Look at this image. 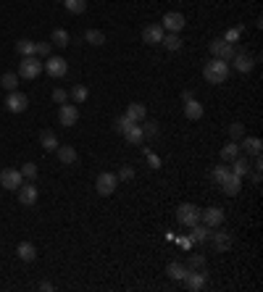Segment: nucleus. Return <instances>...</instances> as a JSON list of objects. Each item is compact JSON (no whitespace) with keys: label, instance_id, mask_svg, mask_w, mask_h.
Masks as SVG:
<instances>
[{"label":"nucleus","instance_id":"obj_1","mask_svg":"<svg viewBox=\"0 0 263 292\" xmlns=\"http://www.w3.org/2000/svg\"><path fill=\"white\" fill-rule=\"evenodd\" d=\"M203 77H205V82H211V84H224L227 77H229V63L221 61V58H211V61L205 63V69H203Z\"/></svg>","mask_w":263,"mask_h":292},{"label":"nucleus","instance_id":"obj_2","mask_svg":"<svg viewBox=\"0 0 263 292\" xmlns=\"http://www.w3.org/2000/svg\"><path fill=\"white\" fill-rule=\"evenodd\" d=\"M208 50H211V56H213V58H221V61H227V63H229V61L234 58V53H237V45L227 42L224 37H216V40H211Z\"/></svg>","mask_w":263,"mask_h":292},{"label":"nucleus","instance_id":"obj_3","mask_svg":"<svg viewBox=\"0 0 263 292\" xmlns=\"http://www.w3.org/2000/svg\"><path fill=\"white\" fill-rule=\"evenodd\" d=\"M42 74V63L37 56H24L18 63V77L21 79H37Z\"/></svg>","mask_w":263,"mask_h":292},{"label":"nucleus","instance_id":"obj_4","mask_svg":"<svg viewBox=\"0 0 263 292\" xmlns=\"http://www.w3.org/2000/svg\"><path fill=\"white\" fill-rule=\"evenodd\" d=\"M177 221L182 224V227H195V224L200 221V208L192 206V203H182L177 208Z\"/></svg>","mask_w":263,"mask_h":292},{"label":"nucleus","instance_id":"obj_5","mask_svg":"<svg viewBox=\"0 0 263 292\" xmlns=\"http://www.w3.org/2000/svg\"><path fill=\"white\" fill-rule=\"evenodd\" d=\"M42 71H48L50 77H66L69 74V61L61 58V56H48V61L42 63Z\"/></svg>","mask_w":263,"mask_h":292},{"label":"nucleus","instance_id":"obj_6","mask_svg":"<svg viewBox=\"0 0 263 292\" xmlns=\"http://www.w3.org/2000/svg\"><path fill=\"white\" fill-rule=\"evenodd\" d=\"M95 187H98V192H100L103 197L114 195V192H116V187H119V176H116V174H111V171H103V174L95 179Z\"/></svg>","mask_w":263,"mask_h":292},{"label":"nucleus","instance_id":"obj_7","mask_svg":"<svg viewBox=\"0 0 263 292\" xmlns=\"http://www.w3.org/2000/svg\"><path fill=\"white\" fill-rule=\"evenodd\" d=\"M184 13H179V11H168V13H163V32H174V34H179L182 29H184Z\"/></svg>","mask_w":263,"mask_h":292},{"label":"nucleus","instance_id":"obj_8","mask_svg":"<svg viewBox=\"0 0 263 292\" xmlns=\"http://www.w3.org/2000/svg\"><path fill=\"white\" fill-rule=\"evenodd\" d=\"M0 185H3L6 190L16 192L21 185H24V176H21L18 169H3V171H0Z\"/></svg>","mask_w":263,"mask_h":292},{"label":"nucleus","instance_id":"obj_9","mask_svg":"<svg viewBox=\"0 0 263 292\" xmlns=\"http://www.w3.org/2000/svg\"><path fill=\"white\" fill-rule=\"evenodd\" d=\"M27 105H29V98H27L24 93H18V89L8 93V98H6V108L11 111V114H24Z\"/></svg>","mask_w":263,"mask_h":292},{"label":"nucleus","instance_id":"obj_10","mask_svg":"<svg viewBox=\"0 0 263 292\" xmlns=\"http://www.w3.org/2000/svg\"><path fill=\"white\" fill-rule=\"evenodd\" d=\"M77 121H79V108L69 105V103H61V108H58V124L61 126H74Z\"/></svg>","mask_w":263,"mask_h":292},{"label":"nucleus","instance_id":"obj_11","mask_svg":"<svg viewBox=\"0 0 263 292\" xmlns=\"http://www.w3.org/2000/svg\"><path fill=\"white\" fill-rule=\"evenodd\" d=\"M224 218H227V213H224V208H218V206L200 211V221L205 224V227H221Z\"/></svg>","mask_w":263,"mask_h":292},{"label":"nucleus","instance_id":"obj_12","mask_svg":"<svg viewBox=\"0 0 263 292\" xmlns=\"http://www.w3.org/2000/svg\"><path fill=\"white\" fill-rule=\"evenodd\" d=\"M229 63L234 66L239 74H250L253 66H255V58H253L250 53H245V50H239V53H234V58H232Z\"/></svg>","mask_w":263,"mask_h":292},{"label":"nucleus","instance_id":"obj_13","mask_svg":"<svg viewBox=\"0 0 263 292\" xmlns=\"http://www.w3.org/2000/svg\"><path fill=\"white\" fill-rule=\"evenodd\" d=\"M16 197H18L21 206H34V203H37V187H34L32 182L21 185V187L16 190Z\"/></svg>","mask_w":263,"mask_h":292},{"label":"nucleus","instance_id":"obj_14","mask_svg":"<svg viewBox=\"0 0 263 292\" xmlns=\"http://www.w3.org/2000/svg\"><path fill=\"white\" fill-rule=\"evenodd\" d=\"M218 187H221V190H224V195H229V197H234V195H237L239 190H242V176H237V174H232V171H229V174L224 176V182H221V185H218Z\"/></svg>","mask_w":263,"mask_h":292},{"label":"nucleus","instance_id":"obj_15","mask_svg":"<svg viewBox=\"0 0 263 292\" xmlns=\"http://www.w3.org/2000/svg\"><path fill=\"white\" fill-rule=\"evenodd\" d=\"M182 282H184V287L190 292H200L205 287V271H187Z\"/></svg>","mask_w":263,"mask_h":292},{"label":"nucleus","instance_id":"obj_16","mask_svg":"<svg viewBox=\"0 0 263 292\" xmlns=\"http://www.w3.org/2000/svg\"><path fill=\"white\" fill-rule=\"evenodd\" d=\"M163 34H166V32H163L161 24H150V27L142 29V42H147V45H161Z\"/></svg>","mask_w":263,"mask_h":292},{"label":"nucleus","instance_id":"obj_17","mask_svg":"<svg viewBox=\"0 0 263 292\" xmlns=\"http://www.w3.org/2000/svg\"><path fill=\"white\" fill-rule=\"evenodd\" d=\"M211 240H213L216 253H227L232 248V234L229 232H211Z\"/></svg>","mask_w":263,"mask_h":292},{"label":"nucleus","instance_id":"obj_18","mask_svg":"<svg viewBox=\"0 0 263 292\" xmlns=\"http://www.w3.org/2000/svg\"><path fill=\"white\" fill-rule=\"evenodd\" d=\"M121 134H124V140H126L129 145H142V142H145V134H142V126H140V124H132V126L124 129Z\"/></svg>","mask_w":263,"mask_h":292},{"label":"nucleus","instance_id":"obj_19","mask_svg":"<svg viewBox=\"0 0 263 292\" xmlns=\"http://www.w3.org/2000/svg\"><path fill=\"white\" fill-rule=\"evenodd\" d=\"M237 145H239V150H245L248 155H258V153H260V148H263V142H260L258 137H248V134H245V137L239 140Z\"/></svg>","mask_w":263,"mask_h":292},{"label":"nucleus","instance_id":"obj_20","mask_svg":"<svg viewBox=\"0 0 263 292\" xmlns=\"http://www.w3.org/2000/svg\"><path fill=\"white\" fill-rule=\"evenodd\" d=\"M126 116L135 121V124H142L145 116H147V111H145L142 103H129V105H126Z\"/></svg>","mask_w":263,"mask_h":292},{"label":"nucleus","instance_id":"obj_21","mask_svg":"<svg viewBox=\"0 0 263 292\" xmlns=\"http://www.w3.org/2000/svg\"><path fill=\"white\" fill-rule=\"evenodd\" d=\"M55 153H58V161H61V163H66V166L77 163V150H74L71 145H58Z\"/></svg>","mask_w":263,"mask_h":292},{"label":"nucleus","instance_id":"obj_22","mask_svg":"<svg viewBox=\"0 0 263 292\" xmlns=\"http://www.w3.org/2000/svg\"><path fill=\"white\" fill-rule=\"evenodd\" d=\"M16 256L24 261V263H29V261H34L37 258V248L32 242H18V248H16Z\"/></svg>","mask_w":263,"mask_h":292},{"label":"nucleus","instance_id":"obj_23","mask_svg":"<svg viewBox=\"0 0 263 292\" xmlns=\"http://www.w3.org/2000/svg\"><path fill=\"white\" fill-rule=\"evenodd\" d=\"M184 116H187L190 121H197V119H203V105L197 103L195 98H192V100H187V103H184Z\"/></svg>","mask_w":263,"mask_h":292},{"label":"nucleus","instance_id":"obj_24","mask_svg":"<svg viewBox=\"0 0 263 292\" xmlns=\"http://www.w3.org/2000/svg\"><path fill=\"white\" fill-rule=\"evenodd\" d=\"M190 229H192V234H190L192 245H195V242H205V240L211 237V232H208L211 227H205V224H200V221H197L195 227H190Z\"/></svg>","mask_w":263,"mask_h":292},{"label":"nucleus","instance_id":"obj_25","mask_svg":"<svg viewBox=\"0 0 263 292\" xmlns=\"http://www.w3.org/2000/svg\"><path fill=\"white\" fill-rule=\"evenodd\" d=\"M239 153H242V150H239V145L232 140V142H227V145L221 148V161H224V163H232Z\"/></svg>","mask_w":263,"mask_h":292},{"label":"nucleus","instance_id":"obj_26","mask_svg":"<svg viewBox=\"0 0 263 292\" xmlns=\"http://www.w3.org/2000/svg\"><path fill=\"white\" fill-rule=\"evenodd\" d=\"M40 145L45 148V150H50V153H53V150L58 148V137H55V132H50V129L42 132V134H40Z\"/></svg>","mask_w":263,"mask_h":292},{"label":"nucleus","instance_id":"obj_27","mask_svg":"<svg viewBox=\"0 0 263 292\" xmlns=\"http://www.w3.org/2000/svg\"><path fill=\"white\" fill-rule=\"evenodd\" d=\"M166 274H168L171 279L182 282V279H184V274H187V266H182V263H177V261H171V263L166 266Z\"/></svg>","mask_w":263,"mask_h":292},{"label":"nucleus","instance_id":"obj_28","mask_svg":"<svg viewBox=\"0 0 263 292\" xmlns=\"http://www.w3.org/2000/svg\"><path fill=\"white\" fill-rule=\"evenodd\" d=\"M161 45H163L166 50H171V53H177V50L182 48V40H179V34H174V32H168V34H163Z\"/></svg>","mask_w":263,"mask_h":292},{"label":"nucleus","instance_id":"obj_29","mask_svg":"<svg viewBox=\"0 0 263 292\" xmlns=\"http://www.w3.org/2000/svg\"><path fill=\"white\" fill-rule=\"evenodd\" d=\"M232 163H234V169H229L232 174H237V176H248L250 174V163H248V158H242V155H237Z\"/></svg>","mask_w":263,"mask_h":292},{"label":"nucleus","instance_id":"obj_30","mask_svg":"<svg viewBox=\"0 0 263 292\" xmlns=\"http://www.w3.org/2000/svg\"><path fill=\"white\" fill-rule=\"evenodd\" d=\"M69 95H71V100H74V103L79 105V103H84L87 98H90V89H87L84 84H74V87H71V93H69Z\"/></svg>","mask_w":263,"mask_h":292},{"label":"nucleus","instance_id":"obj_31","mask_svg":"<svg viewBox=\"0 0 263 292\" xmlns=\"http://www.w3.org/2000/svg\"><path fill=\"white\" fill-rule=\"evenodd\" d=\"M227 174H229V166H227V163H218V166H213V169H211V179H213V185H221Z\"/></svg>","mask_w":263,"mask_h":292},{"label":"nucleus","instance_id":"obj_32","mask_svg":"<svg viewBox=\"0 0 263 292\" xmlns=\"http://www.w3.org/2000/svg\"><path fill=\"white\" fill-rule=\"evenodd\" d=\"M84 40L90 42V45H98V48H100V45H105V34L100 29H87L84 32Z\"/></svg>","mask_w":263,"mask_h":292},{"label":"nucleus","instance_id":"obj_33","mask_svg":"<svg viewBox=\"0 0 263 292\" xmlns=\"http://www.w3.org/2000/svg\"><path fill=\"white\" fill-rule=\"evenodd\" d=\"M16 53L24 58V56H34V42L32 40H18L16 42Z\"/></svg>","mask_w":263,"mask_h":292},{"label":"nucleus","instance_id":"obj_34","mask_svg":"<svg viewBox=\"0 0 263 292\" xmlns=\"http://www.w3.org/2000/svg\"><path fill=\"white\" fill-rule=\"evenodd\" d=\"M63 6L69 13H84L87 11V0H63Z\"/></svg>","mask_w":263,"mask_h":292},{"label":"nucleus","instance_id":"obj_35","mask_svg":"<svg viewBox=\"0 0 263 292\" xmlns=\"http://www.w3.org/2000/svg\"><path fill=\"white\" fill-rule=\"evenodd\" d=\"M50 45H58V48H66V45H69V32H66V29H55V32L50 34Z\"/></svg>","mask_w":263,"mask_h":292},{"label":"nucleus","instance_id":"obj_36","mask_svg":"<svg viewBox=\"0 0 263 292\" xmlns=\"http://www.w3.org/2000/svg\"><path fill=\"white\" fill-rule=\"evenodd\" d=\"M0 84H3L8 93H13V89L18 87V74H13V71H8V74H3L0 77Z\"/></svg>","mask_w":263,"mask_h":292},{"label":"nucleus","instance_id":"obj_37","mask_svg":"<svg viewBox=\"0 0 263 292\" xmlns=\"http://www.w3.org/2000/svg\"><path fill=\"white\" fill-rule=\"evenodd\" d=\"M187 271H205V258H203V256H190Z\"/></svg>","mask_w":263,"mask_h":292},{"label":"nucleus","instance_id":"obj_38","mask_svg":"<svg viewBox=\"0 0 263 292\" xmlns=\"http://www.w3.org/2000/svg\"><path fill=\"white\" fill-rule=\"evenodd\" d=\"M227 129H229V137H232L234 142H237V140H242V137H245V134H248V132H245V126H242V124H239V121H234V124H229Z\"/></svg>","mask_w":263,"mask_h":292},{"label":"nucleus","instance_id":"obj_39","mask_svg":"<svg viewBox=\"0 0 263 292\" xmlns=\"http://www.w3.org/2000/svg\"><path fill=\"white\" fill-rule=\"evenodd\" d=\"M140 126H142V134H145V137H158V124H156V121H142Z\"/></svg>","mask_w":263,"mask_h":292},{"label":"nucleus","instance_id":"obj_40","mask_svg":"<svg viewBox=\"0 0 263 292\" xmlns=\"http://www.w3.org/2000/svg\"><path fill=\"white\" fill-rule=\"evenodd\" d=\"M18 171H21V176H24L27 182H32V179L37 176V166H34V163H24V166H21Z\"/></svg>","mask_w":263,"mask_h":292},{"label":"nucleus","instance_id":"obj_41","mask_svg":"<svg viewBox=\"0 0 263 292\" xmlns=\"http://www.w3.org/2000/svg\"><path fill=\"white\" fill-rule=\"evenodd\" d=\"M50 50H53V45L50 42H34V56H50Z\"/></svg>","mask_w":263,"mask_h":292},{"label":"nucleus","instance_id":"obj_42","mask_svg":"<svg viewBox=\"0 0 263 292\" xmlns=\"http://www.w3.org/2000/svg\"><path fill=\"white\" fill-rule=\"evenodd\" d=\"M242 29H245V27H242V24H239V27H234V29H229V32H227V34H224V40H227V42H232V45H234V42H237V40H239V34H242Z\"/></svg>","mask_w":263,"mask_h":292},{"label":"nucleus","instance_id":"obj_43","mask_svg":"<svg viewBox=\"0 0 263 292\" xmlns=\"http://www.w3.org/2000/svg\"><path fill=\"white\" fill-rule=\"evenodd\" d=\"M116 176L121 179V182H129V179H135V169H132V166H121Z\"/></svg>","mask_w":263,"mask_h":292},{"label":"nucleus","instance_id":"obj_44","mask_svg":"<svg viewBox=\"0 0 263 292\" xmlns=\"http://www.w3.org/2000/svg\"><path fill=\"white\" fill-rule=\"evenodd\" d=\"M132 124H135V121H132V119H129V116H126V114H124V116H119V119H116V129H119V132H124V129H129V126H132Z\"/></svg>","mask_w":263,"mask_h":292},{"label":"nucleus","instance_id":"obj_45","mask_svg":"<svg viewBox=\"0 0 263 292\" xmlns=\"http://www.w3.org/2000/svg\"><path fill=\"white\" fill-rule=\"evenodd\" d=\"M53 100L61 105V103H66V100H69V93H66V89H53Z\"/></svg>","mask_w":263,"mask_h":292},{"label":"nucleus","instance_id":"obj_46","mask_svg":"<svg viewBox=\"0 0 263 292\" xmlns=\"http://www.w3.org/2000/svg\"><path fill=\"white\" fill-rule=\"evenodd\" d=\"M177 242L182 245V248H184V250H190V248H192V240H190V237H179Z\"/></svg>","mask_w":263,"mask_h":292},{"label":"nucleus","instance_id":"obj_47","mask_svg":"<svg viewBox=\"0 0 263 292\" xmlns=\"http://www.w3.org/2000/svg\"><path fill=\"white\" fill-rule=\"evenodd\" d=\"M147 161H150V166H153V169H158V166H161V161H158L153 153H147Z\"/></svg>","mask_w":263,"mask_h":292},{"label":"nucleus","instance_id":"obj_48","mask_svg":"<svg viewBox=\"0 0 263 292\" xmlns=\"http://www.w3.org/2000/svg\"><path fill=\"white\" fill-rule=\"evenodd\" d=\"M260 179H263L260 169H253V185H260Z\"/></svg>","mask_w":263,"mask_h":292},{"label":"nucleus","instance_id":"obj_49","mask_svg":"<svg viewBox=\"0 0 263 292\" xmlns=\"http://www.w3.org/2000/svg\"><path fill=\"white\" fill-rule=\"evenodd\" d=\"M40 289H42V292H50L53 284H50V282H40Z\"/></svg>","mask_w":263,"mask_h":292},{"label":"nucleus","instance_id":"obj_50","mask_svg":"<svg viewBox=\"0 0 263 292\" xmlns=\"http://www.w3.org/2000/svg\"><path fill=\"white\" fill-rule=\"evenodd\" d=\"M187 100H192V93H190V89H184V93H182V103H187Z\"/></svg>","mask_w":263,"mask_h":292},{"label":"nucleus","instance_id":"obj_51","mask_svg":"<svg viewBox=\"0 0 263 292\" xmlns=\"http://www.w3.org/2000/svg\"><path fill=\"white\" fill-rule=\"evenodd\" d=\"M253 169H263V161H260V153L255 155V163H253Z\"/></svg>","mask_w":263,"mask_h":292},{"label":"nucleus","instance_id":"obj_52","mask_svg":"<svg viewBox=\"0 0 263 292\" xmlns=\"http://www.w3.org/2000/svg\"><path fill=\"white\" fill-rule=\"evenodd\" d=\"M58 3H63V0H58Z\"/></svg>","mask_w":263,"mask_h":292}]
</instances>
